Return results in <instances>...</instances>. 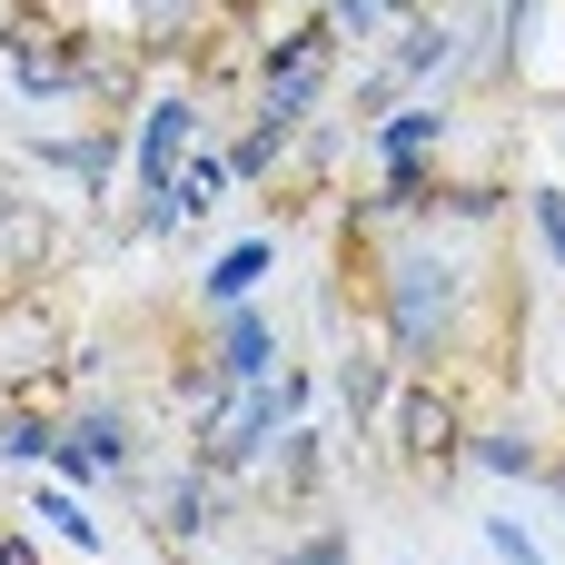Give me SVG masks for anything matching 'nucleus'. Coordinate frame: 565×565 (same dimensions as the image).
<instances>
[{
    "instance_id": "obj_2",
    "label": "nucleus",
    "mask_w": 565,
    "mask_h": 565,
    "mask_svg": "<svg viewBox=\"0 0 565 565\" xmlns=\"http://www.w3.org/2000/svg\"><path fill=\"white\" fill-rule=\"evenodd\" d=\"M288 407H298V377H288V387H268V397H238V407H228V417L209 427V457H218V467L258 457V447L278 437V417H288Z\"/></svg>"
},
{
    "instance_id": "obj_7",
    "label": "nucleus",
    "mask_w": 565,
    "mask_h": 565,
    "mask_svg": "<svg viewBox=\"0 0 565 565\" xmlns=\"http://www.w3.org/2000/svg\"><path fill=\"white\" fill-rule=\"evenodd\" d=\"M437 139H447V119H437V109H407V119H387V159H397V169H407V159H427Z\"/></svg>"
},
{
    "instance_id": "obj_5",
    "label": "nucleus",
    "mask_w": 565,
    "mask_h": 565,
    "mask_svg": "<svg viewBox=\"0 0 565 565\" xmlns=\"http://www.w3.org/2000/svg\"><path fill=\"white\" fill-rule=\"evenodd\" d=\"M447 447H457V417H447L437 387H417L407 397V457H447Z\"/></svg>"
},
{
    "instance_id": "obj_10",
    "label": "nucleus",
    "mask_w": 565,
    "mask_h": 565,
    "mask_svg": "<svg viewBox=\"0 0 565 565\" xmlns=\"http://www.w3.org/2000/svg\"><path fill=\"white\" fill-rule=\"evenodd\" d=\"M218 189H228V169H218V159H199V169H189V179L169 189V218H179V209H209Z\"/></svg>"
},
{
    "instance_id": "obj_18",
    "label": "nucleus",
    "mask_w": 565,
    "mask_h": 565,
    "mask_svg": "<svg viewBox=\"0 0 565 565\" xmlns=\"http://www.w3.org/2000/svg\"><path fill=\"white\" fill-rule=\"evenodd\" d=\"M288 565H348V546H338V536H308V546H298Z\"/></svg>"
},
{
    "instance_id": "obj_16",
    "label": "nucleus",
    "mask_w": 565,
    "mask_h": 565,
    "mask_svg": "<svg viewBox=\"0 0 565 565\" xmlns=\"http://www.w3.org/2000/svg\"><path fill=\"white\" fill-rule=\"evenodd\" d=\"M536 228H546V248L565 258V199H556V189H536Z\"/></svg>"
},
{
    "instance_id": "obj_1",
    "label": "nucleus",
    "mask_w": 565,
    "mask_h": 565,
    "mask_svg": "<svg viewBox=\"0 0 565 565\" xmlns=\"http://www.w3.org/2000/svg\"><path fill=\"white\" fill-rule=\"evenodd\" d=\"M447 318H457V268L397 258V278H387V328H397V348H407V358H437Z\"/></svg>"
},
{
    "instance_id": "obj_13",
    "label": "nucleus",
    "mask_w": 565,
    "mask_h": 565,
    "mask_svg": "<svg viewBox=\"0 0 565 565\" xmlns=\"http://www.w3.org/2000/svg\"><path fill=\"white\" fill-rule=\"evenodd\" d=\"M40 526H60V536H70V546H99V526H89V516H79V507H70V497H40Z\"/></svg>"
},
{
    "instance_id": "obj_3",
    "label": "nucleus",
    "mask_w": 565,
    "mask_h": 565,
    "mask_svg": "<svg viewBox=\"0 0 565 565\" xmlns=\"http://www.w3.org/2000/svg\"><path fill=\"white\" fill-rule=\"evenodd\" d=\"M318 50H328V30H298V40L268 60V119H278V129H288V109L318 89Z\"/></svg>"
},
{
    "instance_id": "obj_6",
    "label": "nucleus",
    "mask_w": 565,
    "mask_h": 565,
    "mask_svg": "<svg viewBox=\"0 0 565 565\" xmlns=\"http://www.w3.org/2000/svg\"><path fill=\"white\" fill-rule=\"evenodd\" d=\"M258 367H268V328H258V318H228V348H218V377H228V387H248Z\"/></svg>"
},
{
    "instance_id": "obj_8",
    "label": "nucleus",
    "mask_w": 565,
    "mask_h": 565,
    "mask_svg": "<svg viewBox=\"0 0 565 565\" xmlns=\"http://www.w3.org/2000/svg\"><path fill=\"white\" fill-rule=\"evenodd\" d=\"M258 268H268V248H228V258H218V268H209V298H228V308H238V298H248V278H258Z\"/></svg>"
},
{
    "instance_id": "obj_9",
    "label": "nucleus",
    "mask_w": 565,
    "mask_h": 565,
    "mask_svg": "<svg viewBox=\"0 0 565 565\" xmlns=\"http://www.w3.org/2000/svg\"><path fill=\"white\" fill-rule=\"evenodd\" d=\"M119 437H129V427H119V417H89V427H79V437H70V447H79V457H89V467H129V447H119Z\"/></svg>"
},
{
    "instance_id": "obj_17",
    "label": "nucleus",
    "mask_w": 565,
    "mask_h": 565,
    "mask_svg": "<svg viewBox=\"0 0 565 565\" xmlns=\"http://www.w3.org/2000/svg\"><path fill=\"white\" fill-rule=\"evenodd\" d=\"M268 159H278V119H268V129H258V139H238V169H248V179H258V169H268Z\"/></svg>"
},
{
    "instance_id": "obj_12",
    "label": "nucleus",
    "mask_w": 565,
    "mask_h": 565,
    "mask_svg": "<svg viewBox=\"0 0 565 565\" xmlns=\"http://www.w3.org/2000/svg\"><path fill=\"white\" fill-rule=\"evenodd\" d=\"M477 457H487V467H497V477H536V447H526V437H487V447H477Z\"/></svg>"
},
{
    "instance_id": "obj_11",
    "label": "nucleus",
    "mask_w": 565,
    "mask_h": 565,
    "mask_svg": "<svg viewBox=\"0 0 565 565\" xmlns=\"http://www.w3.org/2000/svg\"><path fill=\"white\" fill-rule=\"evenodd\" d=\"M377 397H387V367H377V358H358V367H348V407H358V417H377Z\"/></svg>"
},
{
    "instance_id": "obj_19",
    "label": "nucleus",
    "mask_w": 565,
    "mask_h": 565,
    "mask_svg": "<svg viewBox=\"0 0 565 565\" xmlns=\"http://www.w3.org/2000/svg\"><path fill=\"white\" fill-rule=\"evenodd\" d=\"M377 10L387 0H338V30H377Z\"/></svg>"
},
{
    "instance_id": "obj_4",
    "label": "nucleus",
    "mask_w": 565,
    "mask_h": 565,
    "mask_svg": "<svg viewBox=\"0 0 565 565\" xmlns=\"http://www.w3.org/2000/svg\"><path fill=\"white\" fill-rule=\"evenodd\" d=\"M179 139H189V99H159L149 129H139V179L169 199V169H179Z\"/></svg>"
},
{
    "instance_id": "obj_14",
    "label": "nucleus",
    "mask_w": 565,
    "mask_h": 565,
    "mask_svg": "<svg viewBox=\"0 0 565 565\" xmlns=\"http://www.w3.org/2000/svg\"><path fill=\"white\" fill-rule=\"evenodd\" d=\"M487 546H497L507 565H546V556H536V536H526V526H507V516H487Z\"/></svg>"
},
{
    "instance_id": "obj_15",
    "label": "nucleus",
    "mask_w": 565,
    "mask_h": 565,
    "mask_svg": "<svg viewBox=\"0 0 565 565\" xmlns=\"http://www.w3.org/2000/svg\"><path fill=\"white\" fill-rule=\"evenodd\" d=\"M209 526V497L199 487H169V536H199Z\"/></svg>"
}]
</instances>
